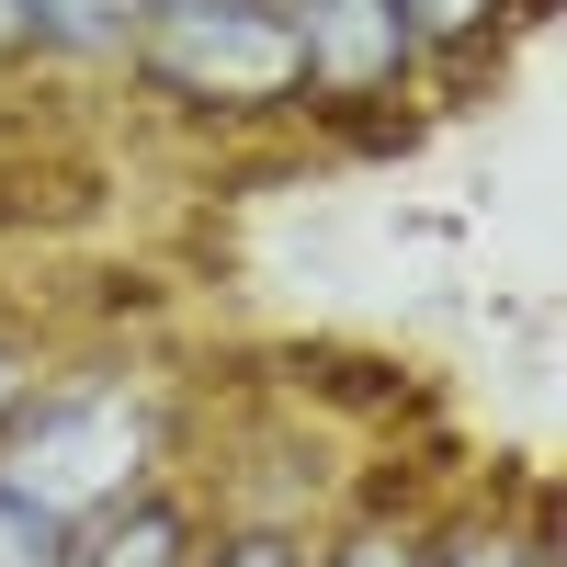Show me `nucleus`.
<instances>
[{
  "label": "nucleus",
  "mask_w": 567,
  "mask_h": 567,
  "mask_svg": "<svg viewBox=\"0 0 567 567\" xmlns=\"http://www.w3.org/2000/svg\"><path fill=\"white\" fill-rule=\"evenodd\" d=\"M148 465H159V409L136 386H58L0 420V488L58 534L125 511L148 488Z\"/></svg>",
  "instance_id": "obj_1"
},
{
  "label": "nucleus",
  "mask_w": 567,
  "mask_h": 567,
  "mask_svg": "<svg viewBox=\"0 0 567 567\" xmlns=\"http://www.w3.org/2000/svg\"><path fill=\"white\" fill-rule=\"evenodd\" d=\"M284 23H296V91H318V103H374L420 58L398 0H296Z\"/></svg>",
  "instance_id": "obj_2"
},
{
  "label": "nucleus",
  "mask_w": 567,
  "mask_h": 567,
  "mask_svg": "<svg viewBox=\"0 0 567 567\" xmlns=\"http://www.w3.org/2000/svg\"><path fill=\"white\" fill-rule=\"evenodd\" d=\"M69 567H182V511L171 499H136L125 523L91 545V556H69Z\"/></svg>",
  "instance_id": "obj_3"
},
{
  "label": "nucleus",
  "mask_w": 567,
  "mask_h": 567,
  "mask_svg": "<svg viewBox=\"0 0 567 567\" xmlns=\"http://www.w3.org/2000/svg\"><path fill=\"white\" fill-rule=\"evenodd\" d=\"M136 0H23V34L45 45H80V58H103V45H125Z\"/></svg>",
  "instance_id": "obj_4"
},
{
  "label": "nucleus",
  "mask_w": 567,
  "mask_h": 567,
  "mask_svg": "<svg viewBox=\"0 0 567 567\" xmlns=\"http://www.w3.org/2000/svg\"><path fill=\"white\" fill-rule=\"evenodd\" d=\"M0 567H69V534H58V523H34L12 488H0Z\"/></svg>",
  "instance_id": "obj_5"
},
{
  "label": "nucleus",
  "mask_w": 567,
  "mask_h": 567,
  "mask_svg": "<svg viewBox=\"0 0 567 567\" xmlns=\"http://www.w3.org/2000/svg\"><path fill=\"white\" fill-rule=\"evenodd\" d=\"M398 12H409V34H420V45H465V34L499 12V0H398Z\"/></svg>",
  "instance_id": "obj_6"
},
{
  "label": "nucleus",
  "mask_w": 567,
  "mask_h": 567,
  "mask_svg": "<svg viewBox=\"0 0 567 567\" xmlns=\"http://www.w3.org/2000/svg\"><path fill=\"white\" fill-rule=\"evenodd\" d=\"M420 556H432V545H420V534H398V523H363L341 556H329V567H420Z\"/></svg>",
  "instance_id": "obj_7"
},
{
  "label": "nucleus",
  "mask_w": 567,
  "mask_h": 567,
  "mask_svg": "<svg viewBox=\"0 0 567 567\" xmlns=\"http://www.w3.org/2000/svg\"><path fill=\"white\" fill-rule=\"evenodd\" d=\"M420 567H534V556L511 545V534H454L443 556H420Z\"/></svg>",
  "instance_id": "obj_8"
},
{
  "label": "nucleus",
  "mask_w": 567,
  "mask_h": 567,
  "mask_svg": "<svg viewBox=\"0 0 567 567\" xmlns=\"http://www.w3.org/2000/svg\"><path fill=\"white\" fill-rule=\"evenodd\" d=\"M216 567H307V556H296V545H284V534H239V545H227Z\"/></svg>",
  "instance_id": "obj_9"
},
{
  "label": "nucleus",
  "mask_w": 567,
  "mask_h": 567,
  "mask_svg": "<svg viewBox=\"0 0 567 567\" xmlns=\"http://www.w3.org/2000/svg\"><path fill=\"white\" fill-rule=\"evenodd\" d=\"M23 386H34V374H23V352H0V420L23 409Z\"/></svg>",
  "instance_id": "obj_10"
},
{
  "label": "nucleus",
  "mask_w": 567,
  "mask_h": 567,
  "mask_svg": "<svg viewBox=\"0 0 567 567\" xmlns=\"http://www.w3.org/2000/svg\"><path fill=\"white\" fill-rule=\"evenodd\" d=\"M0 45H23V0H0Z\"/></svg>",
  "instance_id": "obj_11"
}]
</instances>
